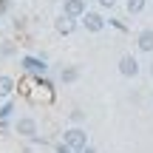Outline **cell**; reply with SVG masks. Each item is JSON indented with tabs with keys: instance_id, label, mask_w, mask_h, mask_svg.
I'll use <instances>...</instances> for the list:
<instances>
[{
	"instance_id": "obj_12",
	"label": "cell",
	"mask_w": 153,
	"mask_h": 153,
	"mask_svg": "<svg viewBox=\"0 0 153 153\" xmlns=\"http://www.w3.org/2000/svg\"><path fill=\"white\" fill-rule=\"evenodd\" d=\"M11 114H14V102H11V99H3V105H0V119H9Z\"/></svg>"
},
{
	"instance_id": "obj_17",
	"label": "cell",
	"mask_w": 153,
	"mask_h": 153,
	"mask_svg": "<svg viewBox=\"0 0 153 153\" xmlns=\"http://www.w3.org/2000/svg\"><path fill=\"white\" fill-rule=\"evenodd\" d=\"M76 153H97V150H94V148H91V145H85V148H79V150H76Z\"/></svg>"
},
{
	"instance_id": "obj_15",
	"label": "cell",
	"mask_w": 153,
	"mask_h": 153,
	"mask_svg": "<svg viewBox=\"0 0 153 153\" xmlns=\"http://www.w3.org/2000/svg\"><path fill=\"white\" fill-rule=\"evenodd\" d=\"M57 153H74L71 148H68V145L65 142H60V145H57Z\"/></svg>"
},
{
	"instance_id": "obj_6",
	"label": "cell",
	"mask_w": 153,
	"mask_h": 153,
	"mask_svg": "<svg viewBox=\"0 0 153 153\" xmlns=\"http://www.w3.org/2000/svg\"><path fill=\"white\" fill-rule=\"evenodd\" d=\"M76 23H79V20H74V17H68V14H60L54 20V31L62 34V37H68V34L76 31Z\"/></svg>"
},
{
	"instance_id": "obj_14",
	"label": "cell",
	"mask_w": 153,
	"mask_h": 153,
	"mask_svg": "<svg viewBox=\"0 0 153 153\" xmlns=\"http://www.w3.org/2000/svg\"><path fill=\"white\" fill-rule=\"evenodd\" d=\"M82 119H85V114H82V111H71V122H74V125H79Z\"/></svg>"
},
{
	"instance_id": "obj_9",
	"label": "cell",
	"mask_w": 153,
	"mask_h": 153,
	"mask_svg": "<svg viewBox=\"0 0 153 153\" xmlns=\"http://www.w3.org/2000/svg\"><path fill=\"white\" fill-rule=\"evenodd\" d=\"M76 79H79V68L76 65H65L60 71V82L62 85H71V82H76Z\"/></svg>"
},
{
	"instance_id": "obj_2",
	"label": "cell",
	"mask_w": 153,
	"mask_h": 153,
	"mask_svg": "<svg viewBox=\"0 0 153 153\" xmlns=\"http://www.w3.org/2000/svg\"><path fill=\"white\" fill-rule=\"evenodd\" d=\"M116 68H119V76H125V79H136V76L142 74V65H139V60L133 54H122L119 62H116Z\"/></svg>"
},
{
	"instance_id": "obj_10",
	"label": "cell",
	"mask_w": 153,
	"mask_h": 153,
	"mask_svg": "<svg viewBox=\"0 0 153 153\" xmlns=\"http://www.w3.org/2000/svg\"><path fill=\"white\" fill-rule=\"evenodd\" d=\"M14 94V79L9 74H0V99H9Z\"/></svg>"
},
{
	"instance_id": "obj_4",
	"label": "cell",
	"mask_w": 153,
	"mask_h": 153,
	"mask_svg": "<svg viewBox=\"0 0 153 153\" xmlns=\"http://www.w3.org/2000/svg\"><path fill=\"white\" fill-rule=\"evenodd\" d=\"M14 131L20 133V136H26V139H34L37 136V122H34L31 116H20V119L14 122Z\"/></svg>"
},
{
	"instance_id": "obj_5",
	"label": "cell",
	"mask_w": 153,
	"mask_h": 153,
	"mask_svg": "<svg viewBox=\"0 0 153 153\" xmlns=\"http://www.w3.org/2000/svg\"><path fill=\"white\" fill-rule=\"evenodd\" d=\"M85 11H88V3H85V0H62V14L79 20Z\"/></svg>"
},
{
	"instance_id": "obj_11",
	"label": "cell",
	"mask_w": 153,
	"mask_h": 153,
	"mask_svg": "<svg viewBox=\"0 0 153 153\" xmlns=\"http://www.w3.org/2000/svg\"><path fill=\"white\" fill-rule=\"evenodd\" d=\"M125 9H128V14H142L145 9H148V0H125Z\"/></svg>"
},
{
	"instance_id": "obj_16",
	"label": "cell",
	"mask_w": 153,
	"mask_h": 153,
	"mask_svg": "<svg viewBox=\"0 0 153 153\" xmlns=\"http://www.w3.org/2000/svg\"><path fill=\"white\" fill-rule=\"evenodd\" d=\"M9 6H11L9 0H0V14H6V11H9Z\"/></svg>"
},
{
	"instance_id": "obj_3",
	"label": "cell",
	"mask_w": 153,
	"mask_h": 153,
	"mask_svg": "<svg viewBox=\"0 0 153 153\" xmlns=\"http://www.w3.org/2000/svg\"><path fill=\"white\" fill-rule=\"evenodd\" d=\"M62 142H65L74 153L79 150V148H85V145H88V133H85V128H79V125L68 128V131L62 133Z\"/></svg>"
},
{
	"instance_id": "obj_7",
	"label": "cell",
	"mask_w": 153,
	"mask_h": 153,
	"mask_svg": "<svg viewBox=\"0 0 153 153\" xmlns=\"http://www.w3.org/2000/svg\"><path fill=\"white\" fill-rule=\"evenodd\" d=\"M136 48L142 54H153V28H142L136 34Z\"/></svg>"
},
{
	"instance_id": "obj_1",
	"label": "cell",
	"mask_w": 153,
	"mask_h": 153,
	"mask_svg": "<svg viewBox=\"0 0 153 153\" xmlns=\"http://www.w3.org/2000/svg\"><path fill=\"white\" fill-rule=\"evenodd\" d=\"M79 26L85 28L88 34H99V31H102L105 26H108V17H105L102 11H91V9H88L85 14L79 17Z\"/></svg>"
},
{
	"instance_id": "obj_13",
	"label": "cell",
	"mask_w": 153,
	"mask_h": 153,
	"mask_svg": "<svg viewBox=\"0 0 153 153\" xmlns=\"http://www.w3.org/2000/svg\"><path fill=\"white\" fill-rule=\"evenodd\" d=\"M99 9H116V0H97Z\"/></svg>"
},
{
	"instance_id": "obj_8",
	"label": "cell",
	"mask_w": 153,
	"mask_h": 153,
	"mask_svg": "<svg viewBox=\"0 0 153 153\" xmlns=\"http://www.w3.org/2000/svg\"><path fill=\"white\" fill-rule=\"evenodd\" d=\"M20 65L26 68V71H31V74H43L45 68H48L43 60H37V57H23V60H20Z\"/></svg>"
}]
</instances>
